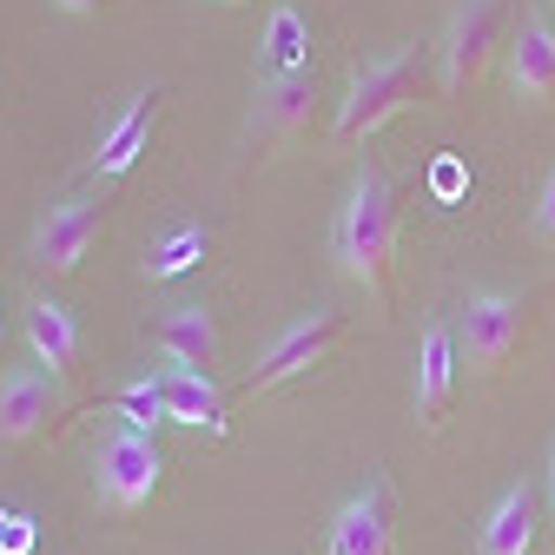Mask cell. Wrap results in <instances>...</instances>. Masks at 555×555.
<instances>
[{
    "label": "cell",
    "mask_w": 555,
    "mask_h": 555,
    "mask_svg": "<svg viewBox=\"0 0 555 555\" xmlns=\"http://www.w3.org/2000/svg\"><path fill=\"white\" fill-rule=\"evenodd\" d=\"M159 476H166V456H159V443L146 430H126L119 424V430L100 437V450H93V490H100L106 509L139 516L159 496Z\"/></svg>",
    "instance_id": "cell-3"
},
{
    "label": "cell",
    "mask_w": 555,
    "mask_h": 555,
    "mask_svg": "<svg viewBox=\"0 0 555 555\" xmlns=\"http://www.w3.org/2000/svg\"><path fill=\"white\" fill-rule=\"evenodd\" d=\"M47 416H53V377L21 364L0 377V443H27L47 430Z\"/></svg>",
    "instance_id": "cell-13"
},
{
    "label": "cell",
    "mask_w": 555,
    "mask_h": 555,
    "mask_svg": "<svg viewBox=\"0 0 555 555\" xmlns=\"http://www.w3.org/2000/svg\"><path fill=\"white\" fill-rule=\"evenodd\" d=\"M509 87L522 106H548L555 100V27L542 14H522L516 21V40H509Z\"/></svg>",
    "instance_id": "cell-12"
},
{
    "label": "cell",
    "mask_w": 555,
    "mask_h": 555,
    "mask_svg": "<svg viewBox=\"0 0 555 555\" xmlns=\"http://www.w3.org/2000/svg\"><path fill=\"white\" fill-rule=\"evenodd\" d=\"M0 344H8V318H0Z\"/></svg>",
    "instance_id": "cell-24"
},
{
    "label": "cell",
    "mask_w": 555,
    "mask_h": 555,
    "mask_svg": "<svg viewBox=\"0 0 555 555\" xmlns=\"http://www.w3.org/2000/svg\"><path fill=\"white\" fill-rule=\"evenodd\" d=\"M159 351H166V358H179V364L212 371V358H219V318L205 311L198 298L172 305V311L159 318Z\"/></svg>",
    "instance_id": "cell-15"
},
{
    "label": "cell",
    "mask_w": 555,
    "mask_h": 555,
    "mask_svg": "<svg viewBox=\"0 0 555 555\" xmlns=\"http://www.w3.org/2000/svg\"><path fill=\"white\" fill-rule=\"evenodd\" d=\"M258 66H264V80H292V74H311V27L305 14L292 8H271L264 21V47H258Z\"/></svg>",
    "instance_id": "cell-16"
},
{
    "label": "cell",
    "mask_w": 555,
    "mask_h": 555,
    "mask_svg": "<svg viewBox=\"0 0 555 555\" xmlns=\"http://www.w3.org/2000/svg\"><path fill=\"white\" fill-rule=\"evenodd\" d=\"M324 555H397V529H390V496L384 482H371L364 496H351L331 516Z\"/></svg>",
    "instance_id": "cell-10"
},
{
    "label": "cell",
    "mask_w": 555,
    "mask_h": 555,
    "mask_svg": "<svg viewBox=\"0 0 555 555\" xmlns=\"http://www.w3.org/2000/svg\"><path fill=\"white\" fill-rule=\"evenodd\" d=\"M153 100L159 93H132V106L100 132V153H93V172H106V179H119V172H132V159L146 153V139H153Z\"/></svg>",
    "instance_id": "cell-17"
},
{
    "label": "cell",
    "mask_w": 555,
    "mask_h": 555,
    "mask_svg": "<svg viewBox=\"0 0 555 555\" xmlns=\"http://www.w3.org/2000/svg\"><path fill=\"white\" fill-rule=\"evenodd\" d=\"M113 410H119V424L126 430H159L166 424V390H159V377L146 371V377H132V384H119V397H113Z\"/></svg>",
    "instance_id": "cell-19"
},
{
    "label": "cell",
    "mask_w": 555,
    "mask_h": 555,
    "mask_svg": "<svg viewBox=\"0 0 555 555\" xmlns=\"http://www.w3.org/2000/svg\"><path fill=\"white\" fill-rule=\"evenodd\" d=\"M548 8H555V0H548Z\"/></svg>",
    "instance_id": "cell-26"
},
{
    "label": "cell",
    "mask_w": 555,
    "mask_h": 555,
    "mask_svg": "<svg viewBox=\"0 0 555 555\" xmlns=\"http://www.w3.org/2000/svg\"><path fill=\"white\" fill-rule=\"evenodd\" d=\"M159 390H166V424H185V430H205V437H225V397L212 384V371H198V364H153Z\"/></svg>",
    "instance_id": "cell-9"
},
{
    "label": "cell",
    "mask_w": 555,
    "mask_h": 555,
    "mask_svg": "<svg viewBox=\"0 0 555 555\" xmlns=\"http://www.w3.org/2000/svg\"><path fill=\"white\" fill-rule=\"evenodd\" d=\"M93 238H100V205L93 198H53L47 212H40V225H34V264L47 271V278H66V271H80V258L93 251Z\"/></svg>",
    "instance_id": "cell-7"
},
{
    "label": "cell",
    "mask_w": 555,
    "mask_h": 555,
    "mask_svg": "<svg viewBox=\"0 0 555 555\" xmlns=\"http://www.w3.org/2000/svg\"><path fill=\"white\" fill-rule=\"evenodd\" d=\"M542 476H548V516H555V443H548V469Z\"/></svg>",
    "instance_id": "cell-23"
},
{
    "label": "cell",
    "mask_w": 555,
    "mask_h": 555,
    "mask_svg": "<svg viewBox=\"0 0 555 555\" xmlns=\"http://www.w3.org/2000/svg\"><path fill=\"white\" fill-rule=\"evenodd\" d=\"M529 548H535V490L529 482H509L496 496V509L482 516L476 555H529Z\"/></svg>",
    "instance_id": "cell-14"
},
{
    "label": "cell",
    "mask_w": 555,
    "mask_h": 555,
    "mask_svg": "<svg viewBox=\"0 0 555 555\" xmlns=\"http://www.w3.org/2000/svg\"><path fill=\"white\" fill-rule=\"evenodd\" d=\"M27 351H34V364H47L53 384H74L80 377V324H74V311H66L60 298H47V292L27 305Z\"/></svg>",
    "instance_id": "cell-11"
},
{
    "label": "cell",
    "mask_w": 555,
    "mask_h": 555,
    "mask_svg": "<svg viewBox=\"0 0 555 555\" xmlns=\"http://www.w3.org/2000/svg\"><path fill=\"white\" fill-rule=\"evenodd\" d=\"M503 8L509 0H456V14H450V27H443V40H437V66H443V87L456 93V87H469L482 66H490V47H496V27H503Z\"/></svg>",
    "instance_id": "cell-6"
},
{
    "label": "cell",
    "mask_w": 555,
    "mask_h": 555,
    "mask_svg": "<svg viewBox=\"0 0 555 555\" xmlns=\"http://www.w3.org/2000/svg\"><path fill=\"white\" fill-rule=\"evenodd\" d=\"M522 311L529 305L516 292H476L469 311H463V324H456V358H463V371H476V377L503 371L509 351L522 344Z\"/></svg>",
    "instance_id": "cell-5"
},
{
    "label": "cell",
    "mask_w": 555,
    "mask_h": 555,
    "mask_svg": "<svg viewBox=\"0 0 555 555\" xmlns=\"http://www.w3.org/2000/svg\"><path fill=\"white\" fill-rule=\"evenodd\" d=\"M424 93H430V60H424V47H397V53L358 66L351 87H344V106H337V139H344V146H358V139H371L397 113H410Z\"/></svg>",
    "instance_id": "cell-2"
},
{
    "label": "cell",
    "mask_w": 555,
    "mask_h": 555,
    "mask_svg": "<svg viewBox=\"0 0 555 555\" xmlns=\"http://www.w3.org/2000/svg\"><path fill=\"white\" fill-rule=\"evenodd\" d=\"M337 337H344V311H305V318H292V324H285V331H278L264 351H258V364L245 371V397L305 377L311 364H324V358H331V344H337Z\"/></svg>",
    "instance_id": "cell-4"
},
{
    "label": "cell",
    "mask_w": 555,
    "mask_h": 555,
    "mask_svg": "<svg viewBox=\"0 0 555 555\" xmlns=\"http://www.w3.org/2000/svg\"><path fill=\"white\" fill-rule=\"evenodd\" d=\"M53 8H60V14H93L100 0H53Z\"/></svg>",
    "instance_id": "cell-22"
},
{
    "label": "cell",
    "mask_w": 555,
    "mask_h": 555,
    "mask_svg": "<svg viewBox=\"0 0 555 555\" xmlns=\"http://www.w3.org/2000/svg\"><path fill=\"white\" fill-rule=\"evenodd\" d=\"M311 119V74H292V80H258V113L251 126L264 139H285Z\"/></svg>",
    "instance_id": "cell-18"
},
{
    "label": "cell",
    "mask_w": 555,
    "mask_h": 555,
    "mask_svg": "<svg viewBox=\"0 0 555 555\" xmlns=\"http://www.w3.org/2000/svg\"><path fill=\"white\" fill-rule=\"evenodd\" d=\"M205 245H212V232H205V225H179V232H166V238L146 251V278H179V271H192V264L205 258Z\"/></svg>",
    "instance_id": "cell-20"
},
{
    "label": "cell",
    "mask_w": 555,
    "mask_h": 555,
    "mask_svg": "<svg viewBox=\"0 0 555 555\" xmlns=\"http://www.w3.org/2000/svg\"><path fill=\"white\" fill-rule=\"evenodd\" d=\"M219 8H232V0H219Z\"/></svg>",
    "instance_id": "cell-25"
},
{
    "label": "cell",
    "mask_w": 555,
    "mask_h": 555,
    "mask_svg": "<svg viewBox=\"0 0 555 555\" xmlns=\"http://www.w3.org/2000/svg\"><path fill=\"white\" fill-rule=\"evenodd\" d=\"M456 331L443 318L424 324V337H416V416H424V430H443V416H450V397H456Z\"/></svg>",
    "instance_id": "cell-8"
},
{
    "label": "cell",
    "mask_w": 555,
    "mask_h": 555,
    "mask_svg": "<svg viewBox=\"0 0 555 555\" xmlns=\"http://www.w3.org/2000/svg\"><path fill=\"white\" fill-rule=\"evenodd\" d=\"M535 238H548L555 245V172L542 179V192H535Z\"/></svg>",
    "instance_id": "cell-21"
},
{
    "label": "cell",
    "mask_w": 555,
    "mask_h": 555,
    "mask_svg": "<svg viewBox=\"0 0 555 555\" xmlns=\"http://www.w3.org/2000/svg\"><path fill=\"white\" fill-rule=\"evenodd\" d=\"M331 258H337V271L351 278V285H364V298L377 311H390V278H397V185L377 166H364L351 179V192H344L337 225H331Z\"/></svg>",
    "instance_id": "cell-1"
}]
</instances>
